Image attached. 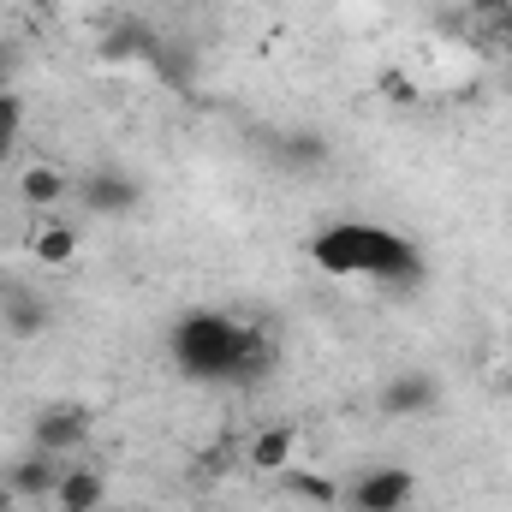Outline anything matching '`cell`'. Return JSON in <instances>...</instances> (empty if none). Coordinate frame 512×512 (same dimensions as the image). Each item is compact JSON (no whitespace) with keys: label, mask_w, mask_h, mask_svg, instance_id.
<instances>
[{"label":"cell","mask_w":512,"mask_h":512,"mask_svg":"<svg viewBox=\"0 0 512 512\" xmlns=\"http://www.w3.org/2000/svg\"><path fill=\"white\" fill-rule=\"evenodd\" d=\"M298 447H304V435H298V423H262L251 441H245V459H251V471H286L292 459H298Z\"/></svg>","instance_id":"30bf717a"},{"label":"cell","mask_w":512,"mask_h":512,"mask_svg":"<svg viewBox=\"0 0 512 512\" xmlns=\"http://www.w3.org/2000/svg\"><path fill=\"white\" fill-rule=\"evenodd\" d=\"M78 203L84 209H96V215H131L137 203H143V185L131 179V173H90L84 185H78Z\"/></svg>","instance_id":"52a82bcc"},{"label":"cell","mask_w":512,"mask_h":512,"mask_svg":"<svg viewBox=\"0 0 512 512\" xmlns=\"http://www.w3.org/2000/svg\"><path fill=\"white\" fill-rule=\"evenodd\" d=\"M24 251H30V262H42V268H72L78 262V227L66 215H42L24 233Z\"/></svg>","instance_id":"8992f818"},{"label":"cell","mask_w":512,"mask_h":512,"mask_svg":"<svg viewBox=\"0 0 512 512\" xmlns=\"http://www.w3.org/2000/svg\"><path fill=\"white\" fill-rule=\"evenodd\" d=\"M24 6H30V12H60L66 0H24Z\"/></svg>","instance_id":"44dd1931"},{"label":"cell","mask_w":512,"mask_h":512,"mask_svg":"<svg viewBox=\"0 0 512 512\" xmlns=\"http://www.w3.org/2000/svg\"><path fill=\"white\" fill-rule=\"evenodd\" d=\"M48 298L42 292H6V310H0V322H6V334H18V340H36L42 328H48Z\"/></svg>","instance_id":"7c38bea8"},{"label":"cell","mask_w":512,"mask_h":512,"mask_svg":"<svg viewBox=\"0 0 512 512\" xmlns=\"http://www.w3.org/2000/svg\"><path fill=\"white\" fill-rule=\"evenodd\" d=\"M465 12H471L477 24H489V18H501V12H512V0H465Z\"/></svg>","instance_id":"ac0fdd59"},{"label":"cell","mask_w":512,"mask_h":512,"mask_svg":"<svg viewBox=\"0 0 512 512\" xmlns=\"http://www.w3.org/2000/svg\"><path fill=\"white\" fill-rule=\"evenodd\" d=\"M280 477H286V495H298V501H310V507H340V501H346V489H340L334 477H322V471H298V465H286Z\"/></svg>","instance_id":"5bb4252c"},{"label":"cell","mask_w":512,"mask_h":512,"mask_svg":"<svg viewBox=\"0 0 512 512\" xmlns=\"http://www.w3.org/2000/svg\"><path fill=\"white\" fill-rule=\"evenodd\" d=\"M18 137H24V96L18 90H0V161L18 155Z\"/></svg>","instance_id":"9a60e30c"},{"label":"cell","mask_w":512,"mask_h":512,"mask_svg":"<svg viewBox=\"0 0 512 512\" xmlns=\"http://www.w3.org/2000/svg\"><path fill=\"white\" fill-rule=\"evenodd\" d=\"M501 387L512 393V340H507V352H501Z\"/></svg>","instance_id":"d6986e66"},{"label":"cell","mask_w":512,"mask_h":512,"mask_svg":"<svg viewBox=\"0 0 512 512\" xmlns=\"http://www.w3.org/2000/svg\"><path fill=\"white\" fill-rule=\"evenodd\" d=\"M382 96L393 102V108H417V84H411L405 72H393V66L382 72Z\"/></svg>","instance_id":"2e32d148"},{"label":"cell","mask_w":512,"mask_h":512,"mask_svg":"<svg viewBox=\"0 0 512 512\" xmlns=\"http://www.w3.org/2000/svg\"><path fill=\"white\" fill-rule=\"evenodd\" d=\"M90 429H96V411H90L84 399H54V405L36 411V423H30V447L66 459V453L90 447Z\"/></svg>","instance_id":"3957f363"},{"label":"cell","mask_w":512,"mask_h":512,"mask_svg":"<svg viewBox=\"0 0 512 512\" xmlns=\"http://www.w3.org/2000/svg\"><path fill=\"white\" fill-rule=\"evenodd\" d=\"M417 495V477L405 465H370L346 483V507L352 512H405Z\"/></svg>","instance_id":"277c9868"},{"label":"cell","mask_w":512,"mask_h":512,"mask_svg":"<svg viewBox=\"0 0 512 512\" xmlns=\"http://www.w3.org/2000/svg\"><path fill=\"white\" fill-rule=\"evenodd\" d=\"M78 197V179L60 161H18V203L36 215H60Z\"/></svg>","instance_id":"5b68a950"},{"label":"cell","mask_w":512,"mask_h":512,"mask_svg":"<svg viewBox=\"0 0 512 512\" xmlns=\"http://www.w3.org/2000/svg\"><path fill=\"white\" fill-rule=\"evenodd\" d=\"M441 405V382L429 370H399L393 382L382 387V411L387 417H423Z\"/></svg>","instance_id":"ba28073f"},{"label":"cell","mask_w":512,"mask_h":512,"mask_svg":"<svg viewBox=\"0 0 512 512\" xmlns=\"http://www.w3.org/2000/svg\"><path fill=\"white\" fill-rule=\"evenodd\" d=\"M167 364L197 387H251L280 364V346L268 328L227 310H185L167 328Z\"/></svg>","instance_id":"6da1fadb"},{"label":"cell","mask_w":512,"mask_h":512,"mask_svg":"<svg viewBox=\"0 0 512 512\" xmlns=\"http://www.w3.org/2000/svg\"><path fill=\"white\" fill-rule=\"evenodd\" d=\"M102 512H126V507H114V501H108V507H102Z\"/></svg>","instance_id":"7402d4cb"},{"label":"cell","mask_w":512,"mask_h":512,"mask_svg":"<svg viewBox=\"0 0 512 512\" xmlns=\"http://www.w3.org/2000/svg\"><path fill=\"white\" fill-rule=\"evenodd\" d=\"M102 48H108V60H114V66H131V60H155V48H161V42H155L137 18H120V24L108 30V42H102Z\"/></svg>","instance_id":"4fadbf2b"},{"label":"cell","mask_w":512,"mask_h":512,"mask_svg":"<svg viewBox=\"0 0 512 512\" xmlns=\"http://www.w3.org/2000/svg\"><path fill=\"white\" fill-rule=\"evenodd\" d=\"M304 256L328 280H364V286H393V292H411L429 274V262H423L411 233L382 227V221H364V215H346V221L316 227L304 239Z\"/></svg>","instance_id":"7a4b0ae2"},{"label":"cell","mask_w":512,"mask_h":512,"mask_svg":"<svg viewBox=\"0 0 512 512\" xmlns=\"http://www.w3.org/2000/svg\"><path fill=\"white\" fill-rule=\"evenodd\" d=\"M108 507V477L96 465H66L60 489H54V512H102Z\"/></svg>","instance_id":"8fae6325"},{"label":"cell","mask_w":512,"mask_h":512,"mask_svg":"<svg viewBox=\"0 0 512 512\" xmlns=\"http://www.w3.org/2000/svg\"><path fill=\"white\" fill-rule=\"evenodd\" d=\"M0 286H6V274H0Z\"/></svg>","instance_id":"603a6c76"},{"label":"cell","mask_w":512,"mask_h":512,"mask_svg":"<svg viewBox=\"0 0 512 512\" xmlns=\"http://www.w3.org/2000/svg\"><path fill=\"white\" fill-rule=\"evenodd\" d=\"M483 36H489V48H495L501 60H512V12L489 18V24H483Z\"/></svg>","instance_id":"e0dca14e"},{"label":"cell","mask_w":512,"mask_h":512,"mask_svg":"<svg viewBox=\"0 0 512 512\" xmlns=\"http://www.w3.org/2000/svg\"><path fill=\"white\" fill-rule=\"evenodd\" d=\"M18 507H24V501H18V495H12V489L0 483V512H18Z\"/></svg>","instance_id":"ffe728a7"},{"label":"cell","mask_w":512,"mask_h":512,"mask_svg":"<svg viewBox=\"0 0 512 512\" xmlns=\"http://www.w3.org/2000/svg\"><path fill=\"white\" fill-rule=\"evenodd\" d=\"M60 471H66V459H54V453H36V447H30V453L6 471V489H12L18 501H54Z\"/></svg>","instance_id":"9c48e42d"}]
</instances>
